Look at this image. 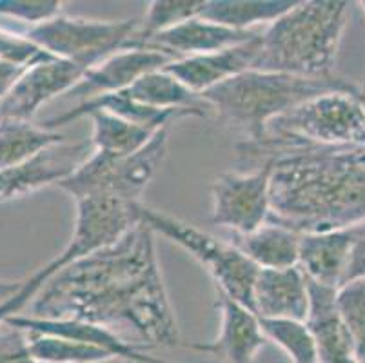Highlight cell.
I'll return each instance as SVG.
<instances>
[{
    "label": "cell",
    "instance_id": "cell-1",
    "mask_svg": "<svg viewBox=\"0 0 365 363\" xmlns=\"http://www.w3.org/2000/svg\"><path fill=\"white\" fill-rule=\"evenodd\" d=\"M33 316L125 325L148 345H180L162 280L155 232L140 222L115 245L76 260L33 298Z\"/></svg>",
    "mask_w": 365,
    "mask_h": 363
},
{
    "label": "cell",
    "instance_id": "cell-2",
    "mask_svg": "<svg viewBox=\"0 0 365 363\" xmlns=\"http://www.w3.org/2000/svg\"><path fill=\"white\" fill-rule=\"evenodd\" d=\"M271 158L269 222L298 235L364 224L365 148L298 145Z\"/></svg>",
    "mask_w": 365,
    "mask_h": 363
},
{
    "label": "cell",
    "instance_id": "cell-3",
    "mask_svg": "<svg viewBox=\"0 0 365 363\" xmlns=\"http://www.w3.org/2000/svg\"><path fill=\"white\" fill-rule=\"evenodd\" d=\"M349 2L302 0L264 28L258 36L253 69L334 78L338 48L347 26Z\"/></svg>",
    "mask_w": 365,
    "mask_h": 363
},
{
    "label": "cell",
    "instance_id": "cell-4",
    "mask_svg": "<svg viewBox=\"0 0 365 363\" xmlns=\"http://www.w3.org/2000/svg\"><path fill=\"white\" fill-rule=\"evenodd\" d=\"M349 80L304 78L287 73L247 69L233 78L202 93L211 111L224 124L240 131L245 144H258L265 138L267 126L313 96L329 91H356Z\"/></svg>",
    "mask_w": 365,
    "mask_h": 363
},
{
    "label": "cell",
    "instance_id": "cell-5",
    "mask_svg": "<svg viewBox=\"0 0 365 363\" xmlns=\"http://www.w3.org/2000/svg\"><path fill=\"white\" fill-rule=\"evenodd\" d=\"M356 91H329L305 100L267 126L258 144H240L247 162L271 158L298 145L365 148V109Z\"/></svg>",
    "mask_w": 365,
    "mask_h": 363
},
{
    "label": "cell",
    "instance_id": "cell-6",
    "mask_svg": "<svg viewBox=\"0 0 365 363\" xmlns=\"http://www.w3.org/2000/svg\"><path fill=\"white\" fill-rule=\"evenodd\" d=\"M140 222L155 235H162L197 260L213 278L217 291L253 311V285L258 267L231 242L200 231L182 220L140 205Z\"/></svg>",
    "mask_w": 365,
    "mask_h": 363
},
{
    "label": "cell",
    "instance_id": "cell-7",
    "mask_svg": "<svg viewBox=\"0 0 365 363\" xmlns=\"http://www.w3.org/2000/svg\"><path fill=\"white\" fill-rule=\"evenodd\" d=\"M168 128H162L145 148L125 156L91 153L73 175L56 184L73 200L106 195L140 204V196L168 153Z\"/></svg>",
    "mask_w": 365,
    "mask_h": 363
},
{
    "label": "cell",
    "instance_id": "cell-8",
    "mask_svg": "<svg viewBox=\"0 0 365 363\" xmlns=\"http://www.w3.org/2000/svg\"><path fill=\"white\" fill-rule=\"evenodd\" d=\"M138 24L137 19L89 20L56 15L48 22L29 28L24 36L48 55L89 69L124 49Z\"/></svg>",
    "mask_w": 365,
    "mask_h": 363
},
{
    "label": "cell",
    "instance_id": "cell-9",
    "mask_svg": "<svg viewBox=\"0 0 365 363\" xmlns=\"http://www.w3.org/2000/svg\"><path fill=\"white\" fill-rule=\"evenodd\" d=\"M75 229L64 251L49 262L58 272L76 260L115 245L137 224H140V204L106 195H89L75 200Z\"/></svg>",
    "mask_w": 365,
    "mask_h": 363
},
{
    "label": "cell",
    "instance_id": "cell-10",
    "mask_svg": "<svg viewBox=\"0 0 365 363\" xmlns=\"http://www.w3.org/2000/svg\"><path fill=\"white\" fill-rule=\"evenodd\" d=\"M273 158L262 160L251 173H224L213 182L211 222L231 231L247 235L267 222L269 184Z\"/></svg>",
    "mask_w": 365,
    "mask_h": 363
},
{
    "label": "cell",
    "instance_id": "cell-11",
    "mask_svg": "<svg viewBox=\"0 0 365 363\" xmlns=\"http://www.w3.org/2000/svg\"><path fill=\"white\" fill-rule=\"evenodd\" d=\"M88 71L81 64L51 58L29 66L0 104V118L31 122L36 111L51 98L66 95Z\"/></svg>",
    "mask_w": 365,
    "mask_h": 363
},
{
    "label": "cell",
    "instance_id": "cell-12",
    "mask_svg": "<svg viewBox=\"0 0 365 363\" xmlns=\"http://www.w3.org/2000/svg\"><path fill=\"white\" fill-rule=\"evenodd\" d=\"M89 156V144H56L22 164L0 169V204L58 184L81 168Z\"/></svg>",
    "mask_w": 365,
    "mask_h": 363
},
{
    "label": "cell",
    "instance_id": "cell-13",
    "mask_svg": "<svg viewBox=\"0 0 365 363\" xmlns=\"http://www.w3.org/2000/svg\"><path fill=\"white\" fill-rule=\"evenodd\" d=\"M169 62H173L169 56L149 49H120L89 68L66 96L86 102L102 95L124 91L142 75L165 68Z\"/></svg>",
    "mask_w": 365,
    "mask_h": 363
},
{
    "label": "cell",
    "instance_id": "cell-14",
    "mask_svg": "<svg viewBox=\"0 0 365 363\" xmlns=\"http://www.w3.org/2000/svg\"><path fill=\"white\" fill-rule=\"evenodd\" d=\"M220 331L209 344H189L195 351L222 356L227 363H253L258 352L267 345L260 329V319L251 309L218 292Z\"/></svg>",
    "mask_w": 365,
    "mask_h": 363
},
{
    "label": "cell",
    "instance_id": "cell-15",
    "mask_svg": "<svg viewBox=\"0 0 365 363\" xmlns=\"http://www.w3.org/2000/svg\"><path fill=\"white\" fill-rule=\"evenodd\" d=\"M258 35L260 31H237L197 16L177 28L151 36L140 49L162 53L171 60H180L233 48Z\"/></svg>",
    "mask_w": 365,
    "mask_h": 363
},
{
    "label": "cell",
    "instance_id": "cell-16",
    "mask_svg": "<svg viewBox=\"0 0 365 363\" xmlns=\"http://www.w3.org/2000/svg\"><path fill=\"white\" fill-rule=\"evenodd\" d=\"M361 225L364 224L336 231L302 235L298 267L305 278L324 287H340Z\"/></svg>",
    "mask_w": 365,
    "mask_h": 363
},
{
    "label": "cell",
    "instance_id": "cell-17",
    "mask_svg": "<svg viewBox=\"0 0 365 363\" xmlns=\"http://www.w3.org/2000/svg\"><path fill=\"white\" fill-rule=\"evenodd\" d=\"M258 36L244 44L222 49V51L173 60L164 69L180 80L185 88L197 95H202L225 80L233 78L247 69H253L258 55Z\"/></svg>",
    "mask_w": 365,
    "mask_h": 363
},
{
    "label": "cell",
    "instance_id": "cell-18",
    "mask_svg": "<svg viewBox=\"0 0 365 363\" xmlns=\"http://www.w3.org/2000/svg\"><path fill=\"white\" fill-rule=\"evenodd\" d=\"M6 324L21 329L24 332H35V334L61 336V338L75 339L81 344L95 345L104 351L111 352L117 359L128 363H165L162 359L151 358V356L140 352L137 345L125 342L113 329L104 325L89 324L81 319H53V318H36V316H9Z\"/></svg>",
    "mask_w": 365,
    "mask_h": 363
},
{
    "label": "cell",
    "instance_id": "cell-19",
    "mask_svg": "<svg viewBox=\"0 0 365 363\" xmlns=\"http://www.w3.org/2000/svg\"><path fill=\"white\" fill-rule=\"evenodd\" d=\"M253 312L258 318L305 322L309 312V287L300 267L258 269L253 285Z\"/></svg>",
    "mask_w": 365,
    "mask_h": 363
},
{
    "label": "cell",
    "instance_id": "cell-20",
    "mask_svg": "<svg viewBox=\"0 0 365 363\" xmlns=\"http://www.w3.org/2000/svg\"><path fill=\"white\" fill-rule=\"evenodd\" d=\"M309 312L305 324L309 325L317 342L318 363H360L349 332L341 324L336 311V289L324 287L307 280Z\"/></svg>",
    "mask_w": 365,
    "mask_h": 363
},
{
    "label": "cell",
    "instance_id": "cell-21",
    "mask_svg": "<svg viewBox=\"0 0 365 363\" xmlns=\"http://www.w3.org/2000/svg\"><path fill=\"white\" fill-rule=\"evenodd\" d=\"M300 236L267 220L253 232L231 235V244L258 269H287L298 265Z\"/></svg>",
    "mask_w": 365,
    "mask_h": 363
},
{
    "label": "cell",
    "instance_id": "cell-22",
    "mask_svg": "<svg viewBox=\"0 0 365 363\" xmlns=\"http://www.w3.org/2000/svg\"><path fill=\"white\" fill-rule=\"evenodd\" d=\"M124 91L138 104L160 111H185L191 116H205L209 111L200 95L185 88L164 68L145 73Z\"/></svg>",
    "mask_w": 365,
    "mask_h": 363
},
{
    "label": "cell",
    "instance_id": "cell-23",
    "mask_svg": "<svg viewBox=\"0 0 365 363\" xmlns=\"http://www.w3.org/2000/svg\"><path fill=\"white\" fill-rule=\"evenodd\" d=\"M294 4V0H205L200 19L237 31H258L257 26L267 28Z\"/></svg>",
    "mask_w": 365,
    "mask_h": 363
},
{
    "label": "cell",
    "instance_id": "cell-24",
    "mask_svg": "<svg viewBox=\"0 0 365 363\" xmlns=\"http://www.w3.org/2000/svg\"><path fill=\"white\" fill-rule=\"evenodd\" d=\"M64 140L62 133L49 131L28 120L0 118V169L22 164Z\"/></svg>",
    "mask_w": 365,
    "mask_h": 363
},
{
    "label": "cell",
    "instance_id": "cell-25",
    "mask_svg": "<svg viewBox=\"0 0 365 363\" xmlns=\"http://www.w3.org/2000/svg\"><path fill=\"white\" fill-rule=\"evenodd\" d=\"M88 116L93 122L91 144L95 145V151L113 156H125L140 151L162 129L128 122L108 111H93Z\"/></svg>",
    "mask_w": 365,
    "mask_h": 363
},
{
    "label": "cell",
    "instance_id": "cell-26",
    "mask_svg": "<svg viewBox=\"0 0 365 363\" xmlns=\"http://www.w3.org/2000/svg\"><path fill=\"white\" fill-rule=\"evenodd\" d=\"M205 0H153L124 49H140L151 36L200 16Z\"/></svg>",
    "mask_w": 365,
    "mask_h": 363
},
{
    "label": "cell",
    "instance_id": "cell-27",
    "mask_svg": "<svg viewBox=\"0 0 365 363\" xmlns=\"http://www.w3.org/2000/svg\"><path fill=\"white\" fill-rule=\"evenodd\" d=\"M267 342L282 349L291 363H318L317 342L309 325L302 319L258 318Z\"/></svg>",
    "mask_w": 365,
    "mask_h": 363
},
{
    "label": "cell",
    "instance_id": "cell-28",
    "mask_svg": "<svg viewBox=\"0 0 365 363\" xmlns=\"http://www.w3.org/2000/svg\"><path fill=\"white\" fill-rule=\"evenodd\" d=\"M29 349L38 363H104L117 359L111 352L61 336L28 332Z\"/></svg>",
    "mask_w": 365,
    "mask_h": 363
},
{
    "label": "cell",
    "instance_id": "cell-29",
    "mask_svg": "<svg viewBox=\"0 0 365 363\" xmlns=\"http://www.w3.org/2000/svg\"><path fill=\"white\" fill-rule=\"evenodd\" d=\"M336 311L349 332L360 363H365V278L351 280L336 289Z\"/></svg>",
    "mask_w": 365,
    "mask_h": 363
},
{
    "label": "cell",
    "instance_id": "cell-30",
    "mask_svg": "<svg viewBox=\"0 0 365 363\" xmlns=\"http://www.w3.org/2000/svg\"><path fill=\"white\" fill-rule=\"evenodd\" d=\"M61 0H0V16L38 26L61 15Z\"/></svg>",
    "mask_w": 365,
    "mask_h": 363
},
{
    "label": "cell",
    "instance_id": "cell-31",
    "mask_svg": "<svg viewBox=\"0 0 365 363\" xmlns=\"http://www.w3.org/2000/svg\"><path fill=\"white\" fill-rule=\"evenodd\" d=\"M51 58H55V56L48 55L41 48H36L24 35L0 29V60L2 62H9V64L21 66V68H29V66H35L38 62Z\"/></svg>",
    "mask_w": 365,
    "mask_h": 363
},
{
    "label": "cell",
    "instance_id": "cell-32",
    "mask_svg": "<svg viewBox=\"0 0 365 363\" xmlns=\"http://www.w3.org/2000/svg\"><path fill=\"white\" fill-rule=\"evenodd\" d=\"M53 275H55V272H53L51 265L49 264L44 265L42 269L33 272L29 278H26L24 282H22V287L19 289L15 295L6 298L4 302H0V325L4 324L9 316H15L16 312L22 311V309H24L26 305H28L29 302L38 295V291L44 287V284L51 278Z\"/></svg>",
    "mask_w": 365,
    "mask_h": 363
},
{
    "label": "cell",
    "instance_id": "cell-33",
    "mask_svg": "<svg viewBox=\"0 0 365 363\" xmlns=\"http://www.w3.org/2000/svg\"><path fill=\"white\" fill-rule=\"evenodd\" d=\"M0 363H38L29 349L28 332L6 322L0 325Z\"/></svg>",
    "mask_w": 365,
    "mask_h": 363
},
{
    "label": "cell",
    "instance_id": "cell-34",
    "mask_svg": "<svg viewBox=\"0 0 365 363\" xmlns=\"http://www.w3.org/2000/svg\"><path fill=\"white\" fill-rule=\"evenodd\" d=\"M365 278V222L361 225V231L358 235L356 242L353 245V251H351L349 256V264H347V269H345L344 282H351V280H360Z\"/></svg>",
    "mask_w": 365,
    "mask_h": 363
},
{
    "label": "cell",
    "instance_id": "cell-35",
    "mask_svg": "<svg viewBox=\"0 0 365 363\" xmlns=\"http://www.w3.org/2000/svg\"><path fill=\"white\" fill-rule=\"evenodd\" d=\"M28 68H21V66L9 64V62H2L0 60V98H4L8 95L9 89L13 88L16 80L21 78L22 73Z\"/></svg>",
    "mask_w": 365,
    "mask_h": 363
},
{
    "label": "cell",
    "instance_id": "cell-36",
    "mask_svg": "<svg viewBox=\"0 0 365 363\" xmlns=\"http://www.w3.org/2000/svg\"><path fill=\"white\" fill-rule=\"evenodd\" d=\"M24 282V280H22ZM22 282H0V302H4L22 287Z\"/></svg>",
    "mask_w": 365,
    "mask_h": 363
},
{
    "label": "cell",
    "instance_id": "cell-37",
    "mask_svg": "<svg viewBox=\"0 0 365 363\" xmlns=\"http://www.w3.org/2000/svg\"><path fill=\"white\" fill-rule=\"evenodd\" d=\"M360 8H361V11H364V15H365V0H361L360 2ZM361 91H365V82H364V86H361Z\"/></svg>",
    "mask_w": 365,
    "mask_h": 363
},
{
    "label": "cell",
    "instance_id": "cell-38",
    "mask_svg": "<svg viewBox=\"0 0 365 363\" xmlns=\"http://www.w3.org/2000/svg\"><path fill=\"white\" fill-rule=\"evenodd\" d=\"M358 96H360L361 104H364V109H365V91H361V89H360V93H358Z\"/></svg>",
    "mask_w": 365,
    "mask_h": 363
},
{
    "label": "cell",
    "instance_id": "cell-39",
    "mask_svg": "<svg viewBox=\"0 0 365 363\" xmlns=\"http://www.w3.org/2000/svg\"><path fill=\"white\" fill-rule=\"evenodd\" d=\"M122 359H111V362H104V363H120Z\"/></svg>",
    "mask_w": 365,
    "mask_h": 363
},
{
    "label": "cell",
    "instance_id": "cell-40",
    "mask_svg": "<svg viewBox=\"0 0 365 363\" xmlns=\"http://www.w3.org/2000/svg\"><path fill=\"white\" fill-rule=\"evenodd\" d=\"M120 363H128V362H120Z\"/></svg>",
    "mask_w": 365,
    "mask_h": 363
}]
</instances>
